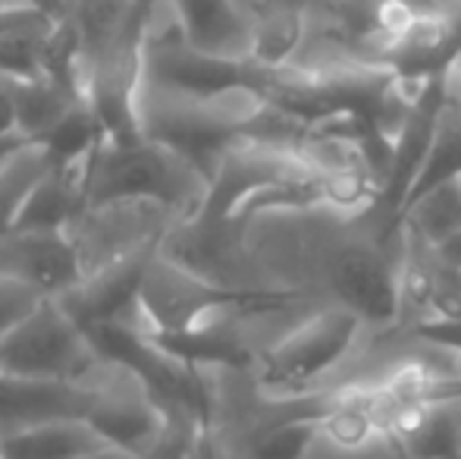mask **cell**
Returning <instances> with one entry per match:
<instances>
[{"label": "cell", "instance_id": "obj_1", "mask_svg": "<svg viewBox=\"0 0 461 459\" xmlns=\"http://www.w3.org/2000/svg\"><path fill=\"white\" fill-rule=\"evenodd\" d=\"M207 179L188 161L160 142L104 139L86 161L88 211H104L120 202H154L176 221H188L207 198Z\"/></svg>", "mask_w": 461, "mask_h": 459}, {"label": "cell", "instance_id": "obj_2", "mask_svg": "<svg viewBox=\"0 0 461 459\" xmlns=\"http://www.w3.org/2000/svg\"><path fill=\"white\" fill-rule=\"evenodd\" d=\"M292 308H321L314 299L289 287H232L220 283L173 258H154L141 287V318L154 331H179L232 315H276Z\"/></svg>", "mask_w": 461, "mask_h": 459}, {"label": "cell", "instance_id": "obj_3", "mask_svg": "<svg viewBox=\"0 0 461 459\" xmlns=\"http://www.w3.org/2000/svg\"><path fill=\"white\" fill-rule=\"evenodd\" d=\"M264 101L255 92H232L223 98H179L141 86V133L188 161L211 183L223 158L242 145Z\"/></svg>", "mask_w": 461, "mask_h": 459}, {"label": "cell", "instance_id": "obj_4", "mask_svg": "<svg viewBox=\"0 0 461 459\" xmlns=\"http://www.w3.org/2000/svg\"><path fill=\"white\" fill-rule=\"evenodd\" d=\"M370 327L355 312L321 306L289 327L274 346L258 355V390L270 399H295L317 393L365 344Z\"/></svg>", "mask_w": 461, "mask_h": 459}, {"label": "cell", "instance_id": "obj_5", "mask_svg": "<svg viewBox=\"0 0 461 459\" xmlns=\"http://www.w3.org/2000/svg\"><path fill=\"white\" fill-rule=\"evenodd\" d=\"M95 353L104 365H116L139 381L141 393L151 399L158 409L183 406L198 412L204 422L217 425V397L207 381V372L188 368L176 362L170 353H164L145 327L139 325H97L88 327Z\"/></svg>", "mask_w": 461, "mask_h": 459}, {"label": "cell", "instance_id": "obj_6", "mask_svg": "<svg viewBox=\"0 0 461 459\" xmlns=\"http://www.w3.org/2000/svg\"><path fill=\"white\" fill-rule=\"evenodd\" d=\"M104 365L88 334L69 318L60 299H41L0 340V372L23 378L79 381L86 384L95 368Z\"/></svg>", "mask_w": 461, "mask_h": 459}, {"label": "cell", "instance_id": "obj_7", "mask_svg": "<svg viewBox=\"0 0 461 459\" xmlns=\"http://www.w3.org/2000/svg\"><path fill=\"white\" fill-rule=\"evenodd\" d=\"M141 86L179 98H223L232 92H255L258 63L249 57H223L194 48L183 29L173 25L148 35Z\"/></svg>", "mask_w": 461, "mask_h": 459}, {"label": "cell", "instance_id": "obj_8", "mask_svg": "<svg viewBox=\"0 0 461 459\" xmlns=\"http://www.w3.org/2000/svg\"><path fill=\"white\" fill-rule=\"evenodd\" d=\"M167 230H158L145 236L139 245L101 268L95 277H86L76 289L60 296V306L69 312V318L88 331L97 325H139L141 318V287L151 271L154 258L164 249Z\"/></svg>", "mask_w": 461, "mask_h": 459}, {"label": "cell", "instance_id": "obj_9", "mask_svg": "<svg viewBox=\"0 0 461 459\" xmlns=\"http://www.w3.org/2000/svg\"><path fill=\"white\" fill-rule=\"evenodd\" d=\"M0 277L60 299L86 280V271L67 230H10L0 236Z\"/></svg>", "mask_w": 461, "mask_h": 459}, {"label": "cell", "instance_id": "obj_10", "mask_svg": "<svg viewBox=\"0 0 461 459\" xmlns=\"http://www.w3.org/2000/svg\"><path fill=\"white\" fill-rule=\"evenodd\" d=\"M104 399V390L79 381L23 378L0 372V437L38 428L50 422L88 418Z\"/></svg>", "mask_w": 461, "mask_h": 459}, {"label": "cell", "instance_id": "obj_11", "mask_svg": "<svg viewBox=\"0 0 461 459\" xmlns=\"http://www.w3.org/2000/svg\"><path fill=\"white\" fill-rule=\"evenodd\" d=\"M145 331L164 353L198 372H207V368L255 372L258 355H261L251 349L232 318H213L194 327H179V331H154V327H145Z\"/></svg>", "mask_w": 461, "mask_h": 459}, {"label": "cell", "instance_id": "obj_12", "mask_svg": "<svg viewBox=\"0 0 461 459\" xmlns=\"http://www.w3.org/2000/svg\"><path fill=\"white\" fill-rule=\"evenodd\" d=\"M308 38V6L302 0H258L249 19V60L258 67H295Z\"/></svg>", "mask_w": 461, "mask_h": 459}, {"label": "cell", "instance_id": "obj_13", "mask_svg": "<svg viewBox=\"0 0 461 459\" xmlns=\"http://www.w3.org/2000/svg\"><path fill=\"white\" fill-rule=\"evenodd\" d=\"M88 211L86 164L57 167L32 186L16 217V230H67L79 215Z\"/></svg>", "mask_w": 461, "mask_h": 459}, {"label": "cell", "instance_id": "obj_14", "mask_svg": "<svg viewBox=\"0 0 461 459\" xmlns=\"http://www.w3.org/2000/svg\"><path fill=\"white\" fill-rule=\"evenodd\" d=\"M176 25L194 48L223 57H249V19L232 0H170Z\"/></svg>", "mask_w": 461, "mask_h": 459}, {"label": "cell", "instance_id": "obj_15", "mask_svg": "<svg viewBox=\"0 0 461 459\" xmlns=\"http://www.w3.org/2000/svg\"><path fill=\"white\" fill-rule=\"evenodd\" d=\"M92 428L104 437V444L120 447L126 454L145 459L148 450L154 447L160 428H164V412L141 393V397H110L104 393V399L97 403V409L88 416Z\"/></svg>", "mask_w": 461, "mask_h": 459}, {"label": "cell", "instance_id": "obj_16", "mask_svg": "<svg viewBox=\"0 0 461 459\" xmlns=\"http://www.w3.org/2000/svg\"><path fill=\"white\" fill-rule=\"evenodd\" d=\"M461 179V82L449 73V86H446V98L437 116V129H433L427 158L418 170L411 192L405 198V208L418 202L420 196L439 189L446 183H458ZM402 208V211H405Z\"/></svg>", "mask_w": 461, "mask_h": 459}, {"label": "cell", "instance_id": "obj_17", "mask_svg": "<svg viewBox=\"0 0 461 459\" xmlns=\"http://www.w3.org/2000/svg\"><path fill=\"white\" fill-rule=\"evenodd\" d=\"M107 447L88 418L50 422L19 435L0 437V459H86Z\"/></svg>", "mask_w": 461, "mask_h": 459}, {"label": "cell", "instance_id": "obj_18", "mask_svg": "<svg viewBox=\"0 0 461 459\" xmlns=\"http://www.w3.org/2000/svg\"><path fill=\"white\" fill-rule=\"evenodd\" d=\"M393 441L408 459H461V399L427 403Z\"/></svg>", "mask_w": 461, "mask_h": 459}, {"label": "cell", "instance_id": "obj_19", "mask_svg": "<svg viewBox=\"0 0 461 459\" xmlns=\"http://www.w3.org/2000/svg\"><path fill=\"white\" fill-rule=\"evenodd\" d=\"M86 101V95L76 88L63 86V82L50 79V76H38V79H25L16 86V133L29 142H38L44 133L57 126L69 107Z\"/></svg>", "mask_w": 461, "mask_h": 459}, {"label": "cell", "instance_id": "obj_20", "mask_svg": "<svg viewBox=\"0 0 461 459\" xmlns=\"http://www.w3.org/2000/svg\"><path fill=\"white\" fill-rule=\"evenodd\" d=\"M104 139H110L107 126H104V120L97 116V111L86 98L76 107H69V114L63 116L50 133H44L41 139H38V145L44 148L50 164L76 167V164H86Z\"/></svg>", "mask_w": 461, "mask_h": 459}, {"label": "cell", "instance_id": "obj_21", "mask_svg": "<svg viewBox=\"0 0 461 459\" xmlns=\"http://www.w3.org/2000/svg\"><path fill=\"white\" fill-rule=\"evenodd\" d=\"M50 170V161L38 142H23L0 161V236L16 230V217L32 186Z\"/></svg>", "mask_w": 461, "mask_h": 459}, {"label": "cell", "instance_id": "obj_22", "mask_svg": "<svg viewBox=\"0 0 461 459\" xmlns=\"http://www.w3.org/2000/svg\"><path fill=\"white\" fill-rule=\"evenodd\" d=\"M402 227L427 245H443L461 233V179L420 196L402 211Z\"/></svg>", "mask_w": 461, "mask_h": 459}, {"label": "cell", "instance_id": "obj_23", "mask_svg": "<svg viewBox=\"0 0 461 459\" xmlns=\"http://www.w3.org/2000/svg\"><path fill=\"white\" fill-rule=\"evenodd\" d=\"M399 327L405 337L433 349H443V353H452L461 359V318H418Z\"/></svg>", "mask_w": 461, "mask_h": 459}, {"label": "cell", "instance_id": "obj_24", "mask_svg": "<svg viewBox=\"0 0 461 459\" xmlns=\"http://www.w3.org/2000/svg\"><path fill=\"white\" fill-rule=\"evenodd\" d=\"M44 296H38L35 289L23 287V283L10 280V277H0V340L38 308Z\"/></svg>", "mask_w": 461, "mask_h": 459}, {"label": "cell", "instance_id": "obj_25", "mask_svg": "<svg viewBox=\"0 0 461 459\" xmlns=\"http://www.w3.org/2000/svg\"><path fill=\"white\" fill-rule=\"evenodd\" d=\"M16 79L0 76V139L16 135Z\"/></svg>", "mask_w": 461, "mask_h": 459}, {"label": "cell", "instance_id": "obj_26", "mask_svg": "<svg viewBox=\"0 0 461 459\" xmlns=\"http://www.w3.org/2000/svg\"><path fill=\"white\" fill-rule=\"evenodd\" d=\"M185 459H223V450H220V441H217V431H207L201 437V444L192 450Z\"/></svg>", "mask_w": 461, "mask_h": 459}, {"label": "cell", "instance_id": "obj_27", "mask_svg": "<svg viewBox=\"0 0 461 459\" xmlns=\"http://www.w3.org/2000/svg\"><path fill=\"white\" fill-rule=\"evenodd\" d=\"M86 459H139V456H132V454H126V450H120V447H101V450H95V454H88Z\"/></svg>", "mask_w": 461, "mask_h": 459}, {"label": "cell", "instance_id": "obj_28", "mask_svg": "<svg viewBox=\"0 0 461 459\" xmlns=\"http://www.w3.org/2000/svg\"><path fill=\"white\" fill-rule=\"evenodd\" d=\"M411 10H439V6L452 4V0H405Z\"/></svg>", "mask_w": 461, "mask_h": 459}, {"label": "cell", "instance_id": "obj_29", "mask_svg": "<svg viewBox=\"0 0 461 459\" xmlns=\"http://www.w3.org/2000/svg\"><path fill=\"white\" fill-rule=\"evenodd\" d=\"M449 73H452V76H456V79L461 82V54H458V60H456V63H452V69H449Z\"/></svg>", "mask_w": 461, "mask_h": 459}]
</instances>
